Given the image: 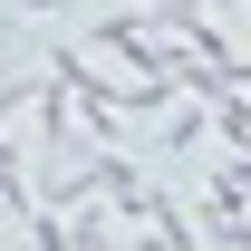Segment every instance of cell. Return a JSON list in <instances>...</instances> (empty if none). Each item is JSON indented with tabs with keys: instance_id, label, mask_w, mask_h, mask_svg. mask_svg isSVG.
Returning a JSON list of instances; mask_svg holds the SVG:
<instances>
[{
	"instance_id": "6da1fadb",
	"label": "cell",
	"mask_w": 251,
	"mask_h": 251,
	"mask_svg": "<svg viewBox=\"0 0 251 251\" xmlns=\"http://www.w3.org/2000/svg\"><path fill=\"white\" fill-rule=\"evenodd\" d=\"M164 145H174V155H203V145H213V116H203V97H174V106H164Z\"/></svg>"
},
{
	"instance_id": "7a4b0ae2",
	"label": "cell",
	"mask_w": 251,
	"mask_h": 251,
	"mask_svg": "<svg viewBox=\"0 0 251 251\" xmlns=\"http://www.w3.org/2000/svg\"><path fill=\"white\" fill-rule=\"evenodd\" d=\"M20 222H29V251H77V242H68V213H58V203H29Z\"/></svg>"
},
{
	"instance_id": "3957f363",
	"label": "cell",
	"mask_w": 251,
	"mask_h": 251,
	"mask_svg": "<svg viewBox=\"0 0 251 251\" xmlns=\"http://www.w3.org/2000/svg\"><path fill=\"white\" fill-rule=\"evenodd\" d=\"M29 87H39V68H20V77H0V135L29 116Z\"/></svg>"
},
{
	"instance_id": "277c9868",
	"label": "cell",
	"mask_w": 251,
	"mask_h": 251,
	"mask_svg": "<svg viewBox=\"0 0 251 251\" xmlns=\"http://www.w3.org/2000/svg\"><path fill=\"white\" fill-rule=\"evenodd\" d=\"M193 10H213V0H145V20H155V29H174V20H193Z\"/></svg>"
},
{
	"instance_id": "5b68a950",
	"label": "cell",
	"mask_w": 251,
	"mask_h": 251,
	"mask_svg": "<svg viewBox=\"0 0 251 251\" xmlns=\"http://www.w3.org/2000/svg\"><path fill=\"white\" fill-rule=\"evenodd\" d=\"M20 10H29V20H58V10H68V0H20Z\"/></svg>"
}]
</instances>
